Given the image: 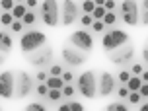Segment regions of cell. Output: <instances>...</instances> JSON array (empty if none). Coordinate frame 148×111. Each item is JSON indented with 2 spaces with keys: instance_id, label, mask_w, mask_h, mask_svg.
<instances>
[{
  "instance_id": "6da1fadb",
  "label": "cell",
  "mask_w": 148,
  "mask_h": 111,
  "mask_svg": "<svg viewBox=\"0 0 148 111\" xmlns=\"http://www.w3.org/2000/svg\"><path fill=\"white\" fill-rule=\"evenodd\" d=\"M129 33L123 29H119V27H109L107 31H103V37H101V47H103V51L111 53L119 49V47H123L125 43H129Z\"/></svg>"
},
{
  "instance_id": "7a4b0ae2",
  "label": "cell",
  "mask_w": 148,
  "mask_h": 111,
  "mask_svg": "<svg viewBox=\"0 0 148 111\" xmlns=\"http://www.w3.org/2000/svg\"><path fill=\"white\" fill-rule=\"evenodd\" d=\"M53 57H55V55H53L51 45H43V47H39L37 51L23 53V59L35 68H49L53 64Z\"/></svg>"
},
{
  "instance_id": "3957f363",
  "label": "cell",
  "mask_w": 148,
  "mask_h": 111,
  "mask_svg": "<svg viewBox=\"0 0 148 111\" xmlns=\"http://www.w3.org/2000/svg\"><path fill=\"white\" fill-rule=\"evenodd\" d=\"M39 16L43 20L45 25L49 27H57L60 23V4L59 0H43L41 8H39Z\"/></svg>"
},
{
  "instance_id": "277c9868",
  "label": "cell",
  "mask_w": 148,
  "mask_h": 111,
  "mask_svg": "<svg viewBox=\"0 0 148 111\" xmlns=\"http://www.w3.org/2000/svg\"><path fill=\"white\" fill-rule=\"evenodd\" d=\"M45 43H47V35H45L43 31L31 27V29H27V31L22 33L20 49H22L23 53H31V51H37L39 47H43Z\"/></svg>"
},
{
  "instance_id": "5b68a950",
  "label": "cell",
  "mask_w": 148,
  "mask_h": 111,
  "mask_svg": "<svg viewBox=\"0 0 148 111\" xmlns=\"http://www.w3.org/2000/svg\"><path fill=\"white\" fill-rule=\"evenodd\" d=\"M76 88L84 97L88 99H94V97L99 94L97 92V80H96V74L94 70H84V72L76 78Z\"/></svg>"
},
{
  "instance_id": "8992f818",
  "label": "cell",
  "mask_w": 148,
  "mask_h": 111,
  "mask_svg": "<svg viewBox=\"0 0 148 111\" xmlns=\"http://www.w3.org/2000/svg\"><path fill=\"white\" fill-rule=\"evenodd\" d=\"M119 10H121V18L127 25H140V4H138V0H123Z\"/></svg>"
},
{
  "instance_id": "52a82bcc",
  "label": "cell",
  "mask_w": 148,
  "mask_h": 111,
  "mask_svg": "<svg viewBox=\"0 0 148 111\" xmlns=\"http://www.w3.org/2000/svg\"><path fill=\"white\" fill-rule=\"evenodd\" d=\"M107 59H109V62L117 64V66H123V68L129 66V62L134 59V45L129 41V43H125L123 47L107 53Z\"/></svg>"
},
{
  "instance_id": "ba28073f",
  "label": "cell",
  "mask_w": 148,
  "mask_h": 111,
  "mask_svg": "<svg viewBox=\"0 0 148 111\" xmlns=\"http://www.w3.org/2000/svg\"><path fill=\"white\" fill-rule=\"evenodd\" d=\"M60 59H62V62H64L66 66L78 68L88 60V55H86L84 51H80V49L72 47V45H64L62 51H60Z\"/></svg>"
},
{
  "instance_id": "9c48e42d",
  "label": "cell",
  "mask_w": 148,
  "mask_h": 111,
  "mask_svg": "<svg viewBox=\"0 0 148 111\" xmlns=\"http://www.w3.org/2000/svg\"><path fill=\"white\" fill-rule=\"evenodd\" d=\"M82 16V10H80V4L74 2V0H62L60 2V23L62 25H72L78 18Z\"/></svg>"
},
{
  "instance_id": "30bf717a",
  "label": "cell",
  "mask_w": 148,
  "mask_h": 111,
  "mask_svg": "<svg viewBox=\"0 0 148 111\" xmlns=\"http://www.w3.org/2000/svg\"><path fill=\"white\" fill-rule=\"evenodd\" d=\"M68 43L72 45V47H76V49L84 51V53H90L94 49V37H92V33L88 29H76V31L70 33Z\"/></svg>"
},
{
  "instance_id": "8fae6325",
  "label": "cell",
  "mask_w": 148,
  "mask_h": 111,
  "mask_svg": "<svg viewBox=\"0 0 148 111\" xmlns=\"http://www.w3.org/2000/svg\"><path fill=\"white\" fill-rule=\"evenodd\" d=\"M35 90V80H33V76H29L27 72H18V76H16V97H20V99H23V97H27Z\"/></svg>"
},
{
  "instance_id": "7c38bea8",
  "label": "cell",
  "mask_w": 148,
  "mask_h": 111,
  "mask_svg": "<svg viewBox=\"0 0 148 111\" xmlns=\"http://www.w3.org/2000/svg\"><path fill=\"white\" fill-rule=\"evenodd\" d=\"M97 92H99L101 97H107L113 92H117V78L111 72L103 70V72L99 74V80H97Z\"/></svg>"
},
{
  "instance_id": "4fadbf2b",
  "label": "cell",
  "mask_w": 148,
  "mask_h": 111,
  "mask_svg": "<svg viewBox=\"0 0 148 111\" xmlns=\"http://www.w3.org/2000/svg\"><path fill=\"white\" fill-rule=\"evenodd\" d=\"M0 96L6 99L16 96V76L10 70H4L0 74Z\"/></svg>"
},
{
  "instance_id": "5bb4252c",
  "label": "cell",
  "mask_w": 148,
  "mask_h": 111,
  "mask_svg": "<svg viewBox=\"0 0 148 111\" xmlns=\"http://www.w3.org/2000/svg\"><path fill=\"white\" fill-rule=\"evenodd\" d=\"M10 49H12V35L8 31H2L0 33V55H2V62L8 59Z\"/></svg>"
},
{
  "instance_id": "9a60e30c",
  "label": "cell",
  "mask_w": 148,
  "mask_h": 111,
  "mask_svg": "<svg viewBox=\"0 0 148 111\" xmlns=\"http://www.w3.org/2000/svg\"><path fill=\"white\" fill-rule=\"evenodd\" d=\"M27 10H29V8H27L25 2H18V4L14 6V10H12V14H14L16 20H23V16L27 14Z\"/></svg>"
},
{
  "instance_id": "2e32d148",
  "label": "cell",
  "mask_w": 148,
  "mask_h": 111,
  "mask_svg": "<svg viewBox=\"0 0 148 111\" xmlns=\"http://www.w3.org/2000/svg\"><path fill=\"white\" fill-rule=\"evenodd\" d=\"M142 84H144L142 76H136V74H133V76L129 78V82H127V86H129V90H131V92H138Z\"/></svg>"
},
{
  "instance_id": "e0dca14e",
  "label": "cell",
  "mask_w": 148,
  "mask_h": 111,
  "mask_svg": "<svg viewBox=\"0 0 148 111\" xmlns=\"http://www.w3.org/2000/svg\"><path fill=\"white\" fill-rule=\"evenodd\" d=\"M47 84H49V88H59V90H62L66 82H64V78H62V76H51V74H49Z\"/></svg>"
},
{
  "instance_id": "ac0fdd59",
  "label": "cell",
  "mask_w": 148,
  "mask_h": 111,
  "mask_svg": "<svg viewBox=\"0 0 148 111\" xmlns=\"http://www.w3.org/2000/svg\"><path fill=\"white\" fill-rule=\"evenodd\" d=\"M96 0H82L80 2V10H82V14H92L94 10H96Z\"/></svg>"
},
{
  "instance_id": "d6986e66",
  "label": "cell",
  "mask_w": 148,
  "mask_h": 111,
  "mask_svg": "<svg viewBox=\"0 0 148 111\" xmlns=\"http://www.w3.org/2000/svg\"><path fill=\"white\" fill-rule=\"evenodd\" d=\"M23 23H25V27H33L37 23V14L35 10H27V14L23 16Z\"/></svg>"
},
{
  "instance_id": "ffe728a7",
  "label": "cell",
  "mask_w": 148,
  "mask_h": 111,
  "mask_svg": "<svg viewBox=\"0 0 148 111\" xmlns=\"http://www.w3.org/2000/svg\"><path fill=\"white\" fill-rule=\"evenodd\" d=\"M49 84H47V82H39V84H37L35 86V94L39 97H47V94H49Z\"/></svg>"
},
{
  "instance_id": "44dd1931",
  "label": "cell",
  "mask_w": 148,
  "mask_h": 111,
  "mask_svg": "<svg viewBox=\"0 0 148 111\" xmlns=\"http://www.w3.org/2000/svg\"><path fill=\"white\" fill-rule=\"evenodd\" d=\"M60 97H64V96H62V90H59V88H51L49 94H47L49 101H60Z\"/></svg>"
},
{
  "instance_id": "7402d4cb",
  "label": "cell",
  "mask_w": 148,
  "mask_h": 111,
  "mask_svg": "<svg viewBox=\"0 0 148 111\" xmlns=\"http://www.w3.org/2000/svg\"><path fill=\"white\" fill-rule=\"evenodd\" d=\"M105 27H107V25H105L103 20H94V23H92V31H94V33H103Z\"/></svg>"
},
{
  "instance_id": "603a6c76",
  "label": "cell",
  "mask_w": 148,
  "mask_h": 111,
  "mask_svg": "<svg viewBox=\"0 0 148 111\" xmlns=\"http://www.w3.org/2000/svg\"><path fill=\"white\" fill-rule=\"evenodd\" d=\"M127 101H129L131 105H138L142 101L140 92H131V94H129V97H127Z\"/></svg>"
},
{
  "instance_id": "cb8c5ba5",
  "label": "cell",
  "mask_w": 148,
  "mask_h": 111,
  "mask_svg": "<svg viewBox=\"0 0 148 111\" xmlns=\"http://www.w3.org/2000/svg\"><path fill=\"white\" fill-rule=\"evenodd\" d=\"M14 14H12V12H2V18H0V23H2V25H12V23H14Z\"/></svg>"
},
{
  "instance_id": "d4e9b609",
  "label": "cell",
  "mask_w": 148,
  "mask_h": 111,
  "mask_svg": "<svg viewBox=\"0 0 148 111\" xmlns=\"http://www.w3.org/2000/svg\"><path fill=\"white\" fill-rule=\"evenodd\" d=\"M94 16L92 14H82L80 16V23H82V27H92V23H94Z\"/></svg>"
},
{
  "instance_id": "484cf974",
  "label": "cell",
  "mask_w": 148,
  "mask_h": 111,
  "mask_svg": "<svg viewBox=\"0 0 148 111\" xmlns=\"http://www.w3.org/2000/svg\"><path fill=\"white\" fill-rule=\"evenodd\" d=\"M105 109H107V111H127V109H129V105L121 103V101H115V103H109Z\"/></svg>"
},
{
  "instance_id": "4316f807",
  "label": "cell",
  "mask_w": 148,
  "mask_h": 111,
  "mask_svg": "<svg viewBox=\"0 0 148 111\" xmlns=\"http://www.w3.org/2000/svg\"><path fill=\"white\" fill-rule=\"evenodd\" d=\"M107 12H109V10H107V8H105V6H96V10L92 12V16H94L96 20H103V18H105V14H107Z\"/></svg>"
},
{
  "instance_id": "83f0119b",
  "label": "cell",
  "mask_w": 148,
  "mask_h": 111,
  "mask_svg": "<svg viewBox=\"0 0 148 111\" xmlns=\"http://www.w3.org/2000/svg\"><path fill=\"white\" fill-rule=\"evenodd\" d=\"M23 27H25V23H23V20H14V23L10 25V29H12V33H23Z\"/></svg>"
},
{
  "instance_id": "f1b7e54d",
  "label": "cell",
  "mask_w": 148,
  "mask_h": 111,
  "mask_svg": "<svg viewBox=\"0 0 148 111\" xmlns=\"http://www.w3.org/2000/svg\"><path fill=\"white\" fill-rule=\"evenodd\" d=\"M103 22H105V25H107V27H113V25H115V22H117V14H115V12H107V14H105V18H103Z\"/></svg>"
},
{
  "instance_id": "f546056e",
  "label": "cell",
  "mask_w": 148,
  "mask_h": 111,
  "mask_svg": "<svg viewBox=\"0 0 148 111\" xmlns=\"http://www.w3.org/2000/svg\"><path fill=\"white\" fill-rule=\"evenodd\" d=\"M16 4H18L16 0H2V2H0V6H2V12H12Z\"/></svg>"
},
{
  "instance_id": "4dcf8cb0",
  "label": "cell",
  "mask_w": 148,
  "mask_h": 111,
  "mask_svg": "<svg viewBox=\"0 0 148 111\" xmlns=\"http://www.w3.org/2000/svg\"><path fill=\"white\" fill-rule=\"evenodd\" d=\"M62 72H64L62 64H51V66H49V74H51V76H62Z\"/></svg>"
},
{
  "instance_id": "1f68e13d",
  "label": "cell",
  "mask_w": 148,
  "mask_h": 111,
  "mask_svg": "<svg viewBox=\"0 0 148 111\" xmlns=\"http://www.w3.org/2000/svg\"><path fill=\"white\" fill-rule=\"evenodd\" d=\"M133 74H131V70H127V68H123L121 72H119V76H117V80L121 82V84H127L129 82V78H131Z\"/></svg>"
},
{
  "instance_id": "d6a6232c",
  "label": "cell",
  "mask_w": 148,
  "mask_h": 111,
  "mask_svg": "<svg viewBox=\"0 0 148 111\" xmlns=\"http://www.w3.org/2000/svg\"><path fill=\"white\" fill-rule=\"evenodd\" d=\"M129 94H131V90H129V86H127V84H123V86H119V88H117V96L121 97V99H127V97H129Z\"/></svg>"
},
{
  "instance_id": "836d02e7",
  "label": "cell",
  "mask_w": 148,
  "mask_h": 111,
  "mask_svg": "<svg viewBox=\"0 0 148 111\" xmlns=\"http://www.w3.org/2000/svg\"><path fill=\"white\" fill-rule=\"evenodd\" d=\"M76 90H78V88H74V86H70V84H64V88H62V96H64V97H72L74 94H76Z\"/></svg>"
},
{
  "instance_id": "e575fe53",
  "label": "cell",
  "mask_w": 148,
  "mask_h": 111,
  "mask_svg": "<svg viewBox=\"0 0 148 111\" xmlns=\"http://www.w3.org/2000/svg\"><path fill=\"white\" fill-rule=\"evenodd\" d=\"M47 107H45L43 103H29V105H25V111H45Z\"/></svg>"
},
{
  "instance_id": "d590c367",
  "label": "cell",
  "mask_w": 148,
  "mask_h": 111,
  "mask_svg": "<svg viewBox=\"0 0 148 111\" xmlns=\"http://www.w3.org/2000/svg\"><path fill=\"white\" fill-rule=\"evenodd\" d=\"M47 78H49V72H47V70H39V72L35 74L37 82H47Z\"/></svg>"
},
{
  "instance_id": "8d00e7d4",
  "label": "cell",
  "mask_w": 148,
  "mask_h": 111,
  "mask_svg": "<svg viewBox=\"0 0 148 111\" xmlns=\"http://www.w3.org/2000/svg\"><path fill=\"white\" fill-rule=\"evenodd\" d=\"M142 72H144V66H142V64H138V62L131 66V74H136V76H140Z\"/></svg>"
},
{
  "instance_id": "74e56055",
  "label": "cell",
  "mask_w": 148,
  "mask_h": 111,
  "mask_svg": "<svg viewBox=\"0 0 148 111\" xmlns=\"http://www.w3.org/2000/svg\"><path fill=\"white\" fill-rule=\"evenodd\" d=\"M62 78H64V82H66V84H70V82L74 80V74H72V70H64V72H62Z\"/></svg>"
},
{
  "instance_id": "f35d334b",
  "label": "cell",
  "mask_w": 148,
  "mask_h": 111,
  "mask_svg": "<svg viewBox=\"0 0 148 111\" xmlns=\"http://www.w3.org/2000/svg\"><path fill=\"white\" fill-rule=\"evenodd\" d=\"M70 111H84V105L82 103H78V101H70Z\"/></svg>"
},
{
  "instance_id": "ab89813d",
  "label": "cell",
  "mask_w": 148,
  "mask_h": 111,
  "mask_svg": "<svg viewBox=\"0 0 148 111\" xmlns=\"http://www.w3.org/2000/svg\"><path fill=\"white\" fill-rule=\"evenodd\" d=\"M140 25H148V10H140Z\"/></svg>"
},
{
  "instance_id": "60d3db41",
  "label": "cell",
  "mask_w": 148,
  "mask_h": 111,
  "mask_svg": "<svg viewBox=\"0 0 148 111\" xmlns=\"http://www.w3.org/2000/svg\"><path fill=\"white\" fill-rule=\"evenodd\" d=\"M103 6L107 8L109 12H113V10L117 8V2H115V0H105V4H103Z\"/></svg>"
},
{
  "instance_id": "b9f144b4",
  "label": "cell",
  "mask_w": 148,
  "mask_h": 111,
  "mask_svg": "<svg viewBox=\"0 0 148 111\" xmlns=\"http://www.w3.org/2000/svg\"><path fill=\"white\" fill-rule=\"evenodd\" d=\"M138 92H140V96H142V97H148V82H144V84H142Z\"/></svg>"
},
{
  "instance_id": "7bdbcfd3",
  "label": "cell",
  "mask_w": 148,
  "mask_h": 111,
  "mask_svg": "<svg viewBox=\"0 0 148 111\" xmlns=\"http://www.w3.org/2000/svg\"><path fill=\"white\" fill-rule=\"evenodd\" d=\"M25 4H27V8H29V10H35L37 6H41L37 0H25Z\"/></svg>"
},
{
  "instance_id": "ee69618b",
  "label": "cell",
  "mask_w": 148,
  "mask_h": 111,
  "mask_svg": "<svg viewBox=\"0 0 148 111\" xmlns=\"http://www.w3.org/2000/svg\"><path fill=\"white\" fill-rule=\"evenodd\" d=\"M142 60H144V64H148V45L142 47Z\"/></svg>"
},
{
  "instance_id": "f6af8a7d",
  "label": "cell",
  "mask_w": 148,
  "mask_h": 111,
  "mask_svg": "<svg viewBox=\"0 0 148 111\" xmlns=\"http://www.w3.org/2000/svg\"><path fill=\"white\" fill-rule=\"evenodd\" d=\"M59 111H70V105H68V103H60L59 105Z\"/></svg>"
},
{
  "instance_id": "bcb514c9",
  "label": "cell",
  "mask_w": 148,
  "mask_h": 111,
  "mask_svg": "<svg viewBox=\"0 0 148 111\" xmlns=\"http://www.w3.org/2000/svg\"><path fill=\"white\" fill-rule=\"evenodd\" d=\"M138 4H140V10H148V0H140Z\"/></svg>"
},
{
  "instance_id": "7dc6e473",
  "label": "cell",
  "mask_w": 148,
  "mask_h": 111,
  "mask_svg": "<svg viewBox=\"0 0 148 111\" xmlns=\"http://www.w3.org/2000/svg\"><path fill=\"white\" fill-rule=\"evenodd\" d=\"M140 76H142V80H144V82H148V70H144Z\"/></svg>"
},
{
  "instance_id": "c3c4849f",
  "label": "cell",
  "mask_w": 148,
  "mask_h": 111,
  "mask_svg": "<svg viewBox=\"0 0 148 111\" xmlns=\"http://www.w3.org/2000/svg\"><path fill=\"white\" fill-rule=\"evenodd\" d=\"M140 111H148V101L146 103H140Z\"/></svg>"
},
{
  "instance_id": "681fc988",
  "label": "cell",
  "mask_w": 148,
  "mask_h": 111,
  "mask_svg": "<svg viewBox=\"0 0 148 111\" xmlns=\"http://www.w3.org/2000/svg\"><path fill=\"white\" fill-rule=\"evenodd\" d=\"M96 4H97V6H103V4H105V0H96Z\"/></svg>"
},
{
  "instance_id": "f907efd6",
  "label": "cell",
  "mask_w": 148,
  "mask_h": 111,
  "mask_svg": "<svg viewBox=\"0 0 148 111\" xmlns=\"http://www.w3.org/2000/svg\"><path fill=\"white\" fill-rule=\"evenodd\" d=\"M16 2H25V0H16Z\"/></svg>"
}]
</instances>
